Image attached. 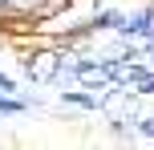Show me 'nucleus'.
Masks as SVG:
<instances>
[{"mask_svg":"<svg viewBox=\"0 0 154 150\" xmlns=\"http://www.w3.org/2000/svg\"><path fill=\"white\" fill-rule=\"evenodd\" d=\"M12 8H32V4H45V0H8Z\"/></svg>","mask_w":154,"mask_h":150,"instance_id":"1","label":"nucleus"},{"mask_svg":"<svg viewBox=\"0 0 154 150\" xmlns=\"http://www.w3.org/2000/svg\"><path fill=\"white\" fill-rule=\"evenodd\" d=\"M0 4H8V0H0Z\"/></svg>","mask_w":154,"mask_h":150,"instance_id":"2","label":"nucleus"}]
</instances>
